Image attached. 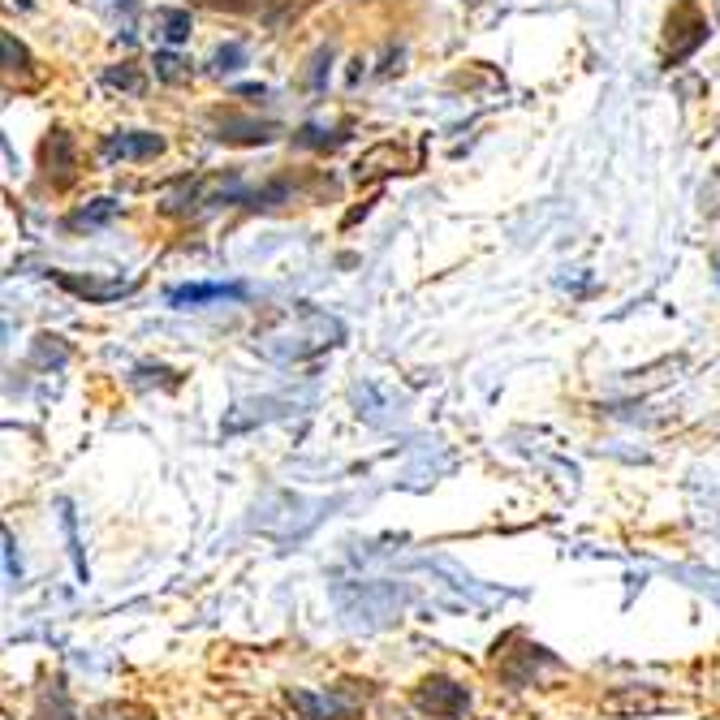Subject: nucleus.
Listing matches in <instances>:
<instances>
[{"mask_svg": "<svg viewBox=\"0 0 720 720\" xmlns=\"http://www.w3.org/2000/svg\"><path fill=\"white\" fill-rule=\"evenodd\" d=\"M160 151H164V138L147 134V129H125V134H109L104 138V156L109 160H151Z\"/></svg>", "mask_w": 720, "mask_h": 720, "instance_id": "f257e3e1", "label": "nucleus"}, {"mask_svg": "<svg viewBox=\"0 0 720 720\" xmlns=\"http://www.w3.org/2000/svg\"><path fill=\"white\" fill-rule=\"evenodd\" d=\"M44 169H48V177H52L57 186H65V182L74 177L78 151H74V138H70L65 129H52V138L44 142Z\"/></svg>", "mask_w": 720, "mask_h": 720, "instance_id": "f03ea898", "label": "nucleus"}, {"mask_svg": "<svg viewBox=\"0 0 720 720\" xmlns=\"http://www.w3.org/2000/svg\"><path fill=\"white\" fill-rule=\"evenodd\" d=\"M419 704H423L432 717H458V712L467 708V695H462V686H454V682H427V686L419 691Z\"/></svg>", "mask_w": 720, "mask_h": 720, "instance_id": "7ed1b4c3", "label": "nucleus"}, {"mask_svg": "<svg viewBox=\"0 0 720 720\" xmlns=\"http://www.w3.org/2000/svg\"><path fill=\"white\" fill-rule=\"evenodd\" d=\"M216 138L221 142H272L276 138V125L250 117H221L216 121Z\"/></svg>", "mask_w": 720, "mask_h": 720, "instance_id": "20e7f679", "label": "nucleus"}, {"mask_svg": "<svg viewBox=\"0 0 720 720\" xmlns=\"http://www.w3.org/2000/svg\"><path fill=\"white\" fill-rule=\"evenodd\" d=\"M70 294H78V298H91V302H113L121 294H134V281H83V276H57Z\"/></svg>", "mask_w": 720, "mask_h": 720, "instance_id": "39448f33", "label": "nucleus"}, {"mask_svg": "<svg viewBox=\"0 0 720 720\" xmlns=\"http://www.w3.org/2000/svg\"><path fill=\"white\" fill-rule=\"evenodd\" d=\"M216 298H246V285H182L169 294L173 307H199V302H216Z\"/></svg>", "mask_w": 720, "mask_h": 720, "instance_id": "423d86ee", "label": "nucleus"}, {"mask_svg": "<svg viewBox=\"0 0 720 720\" xmlns=\"http://www.w3.org/2000/svg\"><path fill=\"white\" fill-rule=\"evenodd\" d=\"M156 17L164 22V39H169V44H182V39L190 35V13H186V9H160Z\"/></svg>", "mask_w": 720, "mask_h": 720, "instance_id": "0eeeda50", "label": "nucleus"}, {"mask_svg": "<svg viewBox=\"0 0 720 720\" xmlns=\"http://www.w3.org/2000/svg\"><path fill=\"white\" fill-rule=\"evenodd\" d=\"M117 216V203L113 199H96V208H83L70 225H104V221H113Z\"/></svg>", "mask_w": 720, "mask_h": 720, "instance_id": "6e6552de", "label": "nucleus"}, {"mask_svg": "<svg viewBox=\"0 0 720 720\" xmlns=\"http://www.w3.org/2000/svg\"><path fill=\"white\" fill-rule=\"evenodd\" d=\"M241 61H246V52H241L238 44H229V48H216L212 70H216V74H234V70H241Z\"/></svg>", "mask_w": 720, "mask_h": 720, "instance_id": "1a4fd4ad", "label": "nucleus"}, {"mask_svg": "<svg viewBox=\"0 0 720 720\" xmlns=\"http://www.w3.org/2000/svg\"><path fill=\"white\" fill-rule=\"evenodd\" d=\"M104 83H109V87H125V91H142V78L134 74V65H113V70H104Z\"/></svg>", "mask_w": 720, "mask_h": 720, "instance_id": "9d476101", "label": "nucleus"}, {"mask_svg": "<svg viewBox=\"0 0 720 720\" xmlns=\"http://www.w3.org/2000/svg\"><path fill=\"white\" fill-rule=\"evenodd\" d=\"M26 48L17 44V35L13 30H4V70H26Z\"/></svg>", "mask_w": 720, "mask_h": 720, "instance_id": "9b49d317", "label": "nucleus"}, {"mask_svg": "<svg viewBox=\"0 0 720 720\" xmlns=\"http://www.w3.org/2000/svg\"><path fill=\"white\" fill-rule=\"evenodd\" d=\"M177 65H182V61H177V57H169V52H164V57H156V70H160V78H164V83H177V78H182V70H177Z\"/></svg>", "mask_w": 720, "mask_h": 720, "instance_id": "f8f14e48", "label": "nucleus"}, {"mask_svg": "<svg viewBox=\"0 0 720 720\" xmlns=\"http://www.w3.org/2000/svg\"><path fill=\"white\" fill-rule=\"evenodd\" d=\"M208 4H212V9H246L250 0H208Z\"/></svg>", "mask_w": 720, "mask_h": 720, "instance_id": "ddd939ff", "label": "nucleus"}]
</instances>
